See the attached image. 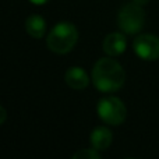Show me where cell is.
I'll use <instances>...</instances> for the list:
<instances>
[{"label":"cell","mask_w":159,"mask_h":159,"mask_svg":"<svg viewBox=\"0 0 159 159\" xmlns=\"http://www.w3.org/2000/svg\"><path fill=\"white\" fill-rule=\"evenodd\" d=\"M78 41V31L74 24L69 21H61L50 30L46 39L49 50L57 55H66L71 52Z\"/></svg>","instance_id":"cell-2"},{"label":"cell","mask_w":159,"mask_h":159,"mask_svg":"<svg viewBox=\"0 0 159 159\" xmlns=\"http://www.w3.org/2000/svg\"><path fill=\"white\" fill-rule=\"evenodd\" d=\"M25 31L28 35L35 39L43 38L45 32H46V21L39 14H32L25 21Z\"/></svg>","instance_id":"cell-9"},{"label":"cell","mask_w":159,"mask_h":159,"mask_svg":"<svg viewBox=\"0 0 159 159\" xmlns=\"http://www.w3.org/2000/svg\"><path fill=\"white\" fill-rule=\"evenodd\" d=\"M32 4H36V6H42V4H46L49 0H30Z\"/></svg>","instance_id":"cell-12"},{"label":"cell","mask_w":159,"mask_h":159,"mask_svg":"<svg viewBox=\"0 0 159 159\" xmlns=\"http://www.w3.org/2000/svg\"><path fill=\"white\" fill-rule=\"evenodd\" d=\"M64 81L73 89H84L89 84L87 71L81 67H70L64 74Z\"/></svg>","instance_id":"cell-7"},{"label":"cell","mask_w":159,"mask_h":159,"mask_svg":"<svg viewBox=\"0 0 159 159\" xmlns=\"http://www.w3.org/2000/svg\"><path fill=\"white\" fill-rule=\"evenodd\" d=\"M145 22V13L143 10V6L137 3H126L119 10L117 14V25L124 34L135 35L144 27Z\"/></svg>","instance_id":"cell-3"},{"label":"cell","mask_w":159,"mask_h":159,"mask_svg":"<svg viewBox=\"0 0 159 159\" xmlns=\"http://www.w3.org/2000/svg\"><path fill=\"white\" fill-rule=\"evenodd\" d=\"M96 112L102 121L110 126H119L127 117V109L123 101L116 96H105L96 105Z\"/></svg>","instance_id":"cell-4"},{"label":"cell","mask_w":159,"mask_h":159,"mask_svg":"<svg viewBox=\"0 0 159 159\" xmlns=\"http://www.w3.org/2000/svg\"><path fill=\"white\" fill-rule=\"evenodd\" d=\"M127 159H135V158H127Z\"/></svg>","instance_id":"cell-14"},{"label":"cell","mask_w":159,"mask_h":159,"mask_svg":"<svg viewBox=\"0 0 159 159\" xmlns=\"http://www.w3.org/2000/svg\"><path fill=\"white\" fill-rule=\"evenodd\" d=\"M124 81V69L115 59L102 57L92 69V84L101 92H116L123 87Z\"/></svg>","instance_id":"cell-1"},{"label":"cell","mask_w":159,"mask_h":159,"mask_svg":"<svg viewBox=\"0 0 159 159\" xmlns=\"http://www.w3.org/2000/svg\"><path fill=\"white\" fill-rule=\"evenodd\" d=\"M127 48L126 36L120 32H112L106 35L103 41V50L107 56H120Z\"/></svg>","instance_id":"cell-6"},{"label":"cell","mask_w":159,"mask_h":159,"mask_svg":"<svg viewBox=\"0 0 159 159\" xmlns=\"http://www.w3.org/2000/svg\"><path fill=\"white\" fill-rule=\"evenodd\" d=\"M133 49L143 60H157L159 59V38L151 34L138 35L133 42Z\"/></svg>","instance_id":"cell-5"},{"label":"cell","mask_w":159,"mask_h":159,"mask_svg":"<svg viewBox=\"0 0 159 159\" xmlns=\"http://www.w3.org/2000/svg\"><path fill=\"white\" fill-rule=\"evenodd\" d=\"M71 159H102L101 155L98 154V149H80L73 155Z\"/></svg>","instance_id":"cell-10"},{"label":"cell","mask_w":159,"mask_h":159,"mask_svg":"<svg viewBox=\"0 0 159 159\" xmlns=\"http://www.w3.org/2000/svg\"><path fill=\"white\" fill-rule=\"evenodd\" d=\"M113 140V134L107 127H96L92 133H91V145L92 148L98 149V151H103V149L109 148Z\"/></svg>","instance_id":"cell-8"},{"label":"cell","mask_w":159,"mask_h":159,"mask_svg":"<svg viewBox=\"0 0 159 159\" xmlns=\"http://www.w3.org/2000/svg\"><path fill=\"white\" fill-rule=\"evenodd\" d=\"M6 119H7V112H6V109L0 105V126L6 121Z\"/></svg>","instance_id":"cell-11"},{"label":"cell","mask_w":159,"mask_h":159,"mask_svg":"<svg viewBox=\"0 0 159 159\" xmlns=\"http://www.w3.org/2000/svg\"><path fill=\"white\" fill-rule=\"evenodd\" d=\"M134 3H137V4H140V6H145L147 3L149 2V0H133Z\"/></svg>","instance_id":"cell-13"}]
</instances>
